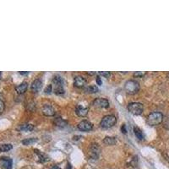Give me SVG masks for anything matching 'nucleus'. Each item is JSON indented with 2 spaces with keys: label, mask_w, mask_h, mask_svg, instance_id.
Returning <instances> with one entry per match:
<instances>
[{
  "label": "nucleus",
  "mask_w": 169,
  "mask_h": 169,
  "mask_svg": "<svg viewBox=\"0 0 169 169\" xmlns=\"http://www.w3.org/2000/svg\"><path fill=\"white\" fill-rule=\"evenodd\" d=\"M74 85L78 88H81V87H84L86 85V80L83 76H75L74 79Z\"/></svg>",
  "instance_id": "nucleus-10"
},
{
  "label": "nucleus",
  "mask_w": 169,
  "mask_h": 169,
  "mask_svg": "<svg viewBox=\"0 0 169 169\" xmlns=\"http://www.w3.org/2000/svg\"><path fill=\"white\" fill-rule=\"evenodd\" d=\"M12 148H13V145L11 144H3V145H0V152H8Z\"/></svg>",
  "instance_id": "nucleus-20"
},
{
  "label": "nucleus",
  "mask_w": 169,
  "mask_h": 169,
  "mask_svg": "<svg viewBox=\"0 0 169 169\" xmlns=\"http://www.w3.org/2000/svg\"><path fill=\"white\" fill-rule=\"evenodd\" d=\"M93 106L96 108H108L109 107V101L105 98H96L93 101Z\"/></svg>",
  "instance_id": "nucleus-6"
},
{
  "label": "nucleus",
  "mask_w": 169,
  "mask_h": 169,
  "mask_svg": "<svg viewBox=\"0 0 169 169\" xmlns=\"http://www.w3.org/2000/svg\"><path fill=\"white\" fill-rule=\"evenodd\" d=\"M0 164L3 169L12 168V159L9 157H2L0 158Z\"/></svg>",
  "instance_id": "nucleus-9"
},
{
  "label": "nucleus",
  "mask_w": 169,
  "mask_h": 169,
  "mask_svg": "<svg viewBox=\"0 0 169 169\" xmlns=\"http://www.w3.org/2000/svg\"><path fill=\"white\" fill-rule=\"evenodd\" d=\"M1 75H2V73L0 72V77H1Z\"/></svg>",
  "instance_id": "nucleus-31"
},
{
  "label": "nucleus",
  "mask_w": 169,
  "mask_h": 169,
  "mask_svg": "<svg viewBox=\"0 0 169 169\" xmlns=\"http://www.w3.org/2000/svg\"><path fill=\"white\" fill-rule=\"evenodd\" d=\"M28 88V83L27 82H22L21 84H20L18 86L15 87V91L18 94H24Z\"/></svg>",
  "instance_id": "nucleus-14"
},
{
  "label": "nucleus",
  "mask_w": 169,
  "mask_h": 169,
  "mask_svg": "<svg viewBox=\"0 0 169 169\" xmlns=\"http://www.w3.org/2000/svg\"><path fill=\"white\" fill-rule=\"evenodd\" d=\"M38 140L36 138H28V139H25L22 140V144L25 145H32L35 144L36 142H37Z\"/></svg>",
  "instance_id": "nucleus-19"
},
{
  "label": "nucleus",
  "mask_w": 169,
  "mask_h": 169,
  "mask_svg": "<svg viewBox=\"0 0 169 169\" xmlns=\"http://www.w3.org/2000/svg\"><path fill=\"white\" fill-rule=\"evenodd\" d=\"M124 90L128 94L134 95L140 91V85L135 80H129L124 85Z\"/></svg>",
  "instance_id": "nucleus-3"
},
{
  "label": "nucleus",
  "mask_w": 169,
  "mask_h": 169,
  "mask_svg": "<svg viewBox=\"0 0 169 169\" xmlns=\"http://www.w3.org/2000/svg\"><path fill=\"white\" fill-rule=\"evenodd\" d=\"M5 108V105H4V102L0 99V113H2L4 110Z\"/></svg>",
  "instance_id": "nucleus-26"
},
{
  "label": "nucleus",
  "mask_w": 169,
  "mask_h": 169,
  "mask_svg": "<svg viewBox=\"0 0 169 169\" xmlns=\"http://www.w3.org/2000/svg\"><path fill=\"white\" fill-rule=\"evenodd\" d=\"M121 131L123 134H127V128L126 125L125 124H122V127H121Z\"/></svg>",
  "instance_id": "nucleus-27"
},
{
  "label": "nucleus",
  "mask_w": 169,
  "mask_h": 169,
  "mask_svg": "<svg viewBox=\"0 0 169 169\" xmlns=\"http://www.w3.org/2000/svg\"><path fill=\"white\" fill-rule=\"evenodd\" d=\"M128 112L134 115H140L143 112L144 107L143 105L140 102H131L128 106Z\"/></svg>",
  "instance_id": "nucleus-5"
},
{
  "label": "nucleus",
  "mask_w": 169,
  "mask_h": 169,
  "mask_svg": "<svg viewBox=\"0 0 169 169\" xmlns=\"http://www.w3.org/2000/svg\"><path fill=\"white\" fill-rule=\"evenodd\" d=\"M54 124L56 126L59 127V128H64V127L67 125V122L64 121L62 118H57L54 121Z\"/></svg>",
  "instance_id": "nucleus-17"
},
{
  "label": "nucleus",
  "mask_w": 169,
  "mask_h": 169,
  "mask_svg": "<svg viewBox=\"0 0 169 169\" xmlns=\"http://www.w3.org/2000/svg\"><path fill=\"white\" fill-rule=\"evenodd\" d=\"M101 152V149L97 144H94L91 147V156L94 159H97L99 156V154Z\"/></svg>",
  "instance_id": "nucleus-11"
},
{
  "label": "nucleus",
  "mask_w": 169,
  "mask_h": 169,
  "mask_svg": "<svg viewBox=\"0 0 169 169\" xmlns=\"http://www.w3.org/2000/svg\"><path fill=\"white\" fill-rule=\"evenodd\" d=\"M96 83L97 85H101V77L99 75H97L96 77Z\"/></svg>",
  "instance_id": "nucleus-28"
},
{
  "label": "nucleus",
  "mask_w": 169,
  "mask_h": 169,
  "mask_svg": "<svg viewBox=\"0 0 169 169\" xmlns=\"http://www.w3.org/2000/svg\"><path fill=\"white\" fill-rule=\"evenodd\" d=\"M52 84L54 85V92L56 95H63L64 93V81L62 77L59 75H55L52 79Z\"/></svg>",
  "instance_id": "nucleus-2"
},
{
  "label": "nucleus",
  "mask_w": 169,
  "mask_h": 169,
  "mask_svg": "<svg viewBox=\"0 0 169 169\" xmlns=\"http://www.w3.org/2000/svg\"><path fill=\"white\" fill-rule=\"evenodd\" d=\"M85 91L89 93H96L99 91V89L96 85H91V86H88L87 88H85Z\"/></svg>",
  "instance_id": "nucleus-21"
},
{
  "label": "nucleus",
  "mask_w": 169,
  "mask_h": 169,
  "mask_svg": "<svg viewBox=\"0 0 169 169\" xmlns=\"http://www.w3.org/2000/svg\"><path fill=\"white\" fill-rule=\"evenodd\" d=\"M145 72H141V71H137V72H135L134 73V76L135 77H137V78H141L143 77L144 75H145Z\"/></svg>",
  "instance_id": "nucleus-24"
},
{
  "label": "nucleus",
  "mask_w": 169,
  "mask_h": 169,
  "mask_svg": "<svg viewBox=\"0 0 169 169\" xmlns=\"http://www.w3.org/2000/svg\"><path fill=\"white\" fill-rule=\"evenodd\" d=\"M93 128V124L91 123V122H89V121H87V120H82L81 122H80L79 123V124H78V128L80 130V131H90V130H91Z\"/></svg>",
  "instance_id": "nucleus-7"
},
{
  "label": "nucleus",
  "mask_w": 169,
  "mask_h": 169,
  "mask_svg": "<svg viewBox=\"0 0 169 169\" xmlns=\"http://www.w3.org/2000/svg\"><path fill=\"white\" fill-rule=\"evenodd\" d=\"M134 132H135V136H136V138H137L138 140H142L145 139V135H144L142 130H141L140 128H138V127H135V128H134Z\"/></svg>",
  "instance_id": "nucleus-15"
},
{
  "label": "nucleus",
  "mask_w": 169,
  "mask_h": 169,
  "mask_svg": "<svg viewBox=\"0 0 169 169\" xmlns=\"http://www.w3.org/2000/svg\"><path fill=\"white\" fill-rule=\"evenodd\" d=\"M88 112H89V108H84V107H81V106H80V105L77 106V108H75L76 114H77L79 117L84 118V117H85V116L88 114Z\"/></svg>",
  "instance_id": "nucleus-13"
},
{
  "label": "nucleus",
  "mask_w": 169,
  "mask_h": 169,
  "mask_svg": "<svg viewBox=\"0 0 169 169\" xmlns=\"http://www.w3.org/2000/svg\"><path fill=\"white\" fill-rule=\"evenodd\" d=\"M35 152L39 156V157H40V159H42V161H47L48 160V158L44 155V154H42V152H40L39 151H37V150H35Z\"/></svg>",
  "instance_id": "nucleus-22"
},
{
  "label": "nucleus",
  "mask_w": 169,
  "mask_h": 169,
  "mask_svg": "<svg viewBox=\"0 0 169 169\" xmlns=\"http://www.w3.org/2000/svg\"><path fill=\"white\" fill-rule=\"evenodd\" d=\"M65 169H72V168H71V165H70V164H68L67 167H66V168Z\"/></svg>",
  "instance_id": "nucleus-30"
},
{
  "label": "nucleus",
  "mask_w": 169,
  "mask_h": 169,
  "mask_svg": "<svg viewBox=\"0 0 169 169\" xmlns=\"http://www.w3.org/2000/svg\"><path fill=\"white\" fill-rule=\"evenodd\" d=\"M162 119H163L162 113H161L159 112H154L148 115L146 122L151 126H156V125L160 124L162 122Z\"/></svg>",
  "instance_id": "nucleus-1"
},
{
  "label": "nucleus",
  "mask_w": 169,
  "mask_h": 169,
  "mask_svg": "<svg viewBox=\"0 0 169 169\" xmlns=\"http://www.w3.org/2000/svg\"><path fill=\"white\" fill-rule=\"evenodd\" d=\"M103 143L108 145H115V144L117 143V140H116V138H114V137L107 136V137L104 138Z\"/></svg>",
  "instance_id": "nucleus-16"
},
{
  "label": "nucleus",
  "mask_w": 169,
  "mask_h": 169,
  "mask_svg": "<svg viewBox=\"0 0 169 169\" xmlns=\"http://www.w3.org/2000/svg\"><path fill=\"white\" fill-rule=\"evenodd\" d=\"M42 82L40 80H35L32 84H31V91L34 93L38 92L41 91L42 89Z\"/></svg>",
  "instance_id": "nucleus-12"
},
{
  "label": "nucleus",
  "mask_w": 169,
  "mask_h": 169,
  "mask_svg": "<svg viewBox=\"0 0 169 169\" xmlns=\"http://www.w3.org/2000/svg\"><path fill=\"white\" fill-rule=\"evenodd\" d=\"M34 126L32 124H22V125H20V128H19V129L20 130H22V131H26V132H28V131H31V130H33Z\"/></svg>",
  "instance_id": "nucleus-18"
},
{
  "label": "nucleus",
  "mask_w": 169,
  "mask_h": 169,
  "mask_svg": "<svg viewBox=\"0 0 169 169\" xmlns=\"http://www.w3.org/2000/svg\"><path fill=\"white\" fill-rule=\"evenodd\" d=\"M42 112L45 116H49V117H51V116H54L55 113H56V112H55L54 108H53L52 106L47 105H47H44V106L42 107Z\"/></svg>",
  "instance_id": "nucleus-8"
},
{
  "label": "nucleus",
  "mask_w": 169,
  "mask_h": 169,
  "mask_svg": "<svg viewBox=\"0 0 169 169\" xmlns=\"http://www.w3.org/2000/svg\"><path fill=\"white\" fill-rule=\"evenodd\" d=\"M52 85H47V86L45 88L44 91H45V93H47V94H50V93L52 92Z\"/></svg>",
  "instance_id": "nucleus-25"
},
{
  "label": "nucleus",
  "mask_w": 169,
  "mask_h": 169,
  "mask_svg": "<svg viewBox=\"0 0 169 169\" xmlns=\"http://www.w3.org/2000/svg\"><path fill=\"white\" fill-rule=\"evenodd\" d=\"M98 75H99L103 76V77H105V78H109L110 76H111V73H110L109 71H100V72L98 73Z\"/></svg>",
  "instance_id": "nucleus-23"
},
{
  "label": "nucleus",
  "mask_w": 169,
  "mask_h": 169,
  "mask_svg": "<svg viewBox=\"0 0 169 169\" xmlns=\"http://www.w3.org/2000/svg\"><path fill=\"white\" fill-rule=\"evenodd\" d=\"M117 122V118L113 115H107L101 119V126L103 128H112L113 125H115Z\"/></svg>",
  "instance_id": "nucleus-4"
},
{
  "label": "nucleus",
  "mask_w": 169,
  "mask_h": 169,
  "mask_svg": "<svg viewBox=\"0 0 169 169\" xmlns=\"http://www.w3.org/2000/svg\"><path fill=\"white\" fill-rule=\"evenodd\" d=\"M30 72L29 71H26V72H20V75H28Z\"/></svg>",
  "instance_id": "nucleus-29"
}]
</instances>
